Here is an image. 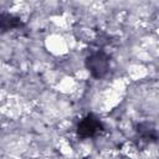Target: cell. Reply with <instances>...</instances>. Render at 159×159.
Listing matches in <instances>:
<instances>
[{
  "instance_id": "6da1fadb",
  "label": "cell",
  "mask_w": 159,
  "mask_h": 159,
  "mask_svg": "<svg viewBox=\"0 0 159 159\" xmlns=\"http://www.w3.org/2000/svg\"><path fill=\"white\" fill-rule=\"evenodd\" d=\"M87 67L94 77H103L108 71V57L102 51L94 52L87 58Z\"/></svg>"
},
{
  "instance_id": "7a4b0ae2",
  "label": "cell",
  "mask_w": 159,
  "mask_h": 159,
  "mask_svg": "<svg viewBox=\"0 0 159 159\" xmlns=\"http://www.w3.org/2000/svg\"><path fill=\"white\" fill-rule=\"evenodd\" d=\"M102 125L101 122L92 114L87 116L86 118H83L77 127V132L81 137L83 138H88V137H93L94 134H97L101 130Z\"/></svg>"
}]
</instances>
